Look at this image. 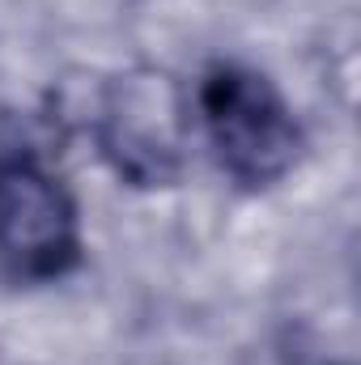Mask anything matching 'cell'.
Returning a JSON list of instances; mask_svg holds the SVG:
<instances>
[{
    "label": "cell",
    "mask_w": 361,
    "mask_h": 365,
    "mask_svg": "<svg viewBox=\"0 0 361 365\" xmlns=\"http://www.w3.org/2000/svg\"><path fill=\"white\" fill-rule=\"evenodd\" d=\"M195 102L213 158L234 182L272 187L302 158V128L264 73L247 64H213Z\"/></svg>",
    "instance_id": "6da1fadb"
},
{
    "label": "cell",
    "mask_w": 361,
    "mask_h": 365,
    "mask_svg": "<svg viewBox=\"0 0 361 365\" xmlns=\"http://www.w3.org/2000/svg\"><path fill=\"white\" fill-rule=\"evenodd\" d=\"M81 259V217L68 187L30 153L0 158V272L56 280Z\"/></svg>",
    "instance_id": "7a4b0ae2"
},
{
    "label": "cell",
    "mask_w": 361,
    "mask_h": 365,
    "mask_svg": "<svg viewBox=\"0 0 361 365\" xmlns=\"http://www.w3.org/2000/svg\"><path fill=\"white\" fill-rule=\"evenodd\" d=\"M158 90L145 86V90L128 93L123 110L111 106L106 115V153L119 162V170H128L141 182H162L175 175V140H171L175 119L153 115Z\"/></svg>",
    "instance_id": "3957f363"
},
{
    "label": "cell",
    "mask_w": 361,
    "mask_h": 365,
    "mask_svg": "<svg viewBox=\"0 0 361 365\" xmlns=\"http://www.w3.org/2000/svg\"><path fill=\"white\" fill-rule=\"evenodd\" d=\"M251 365H327V361L315 357V349H306L298 336H280V340L264 344V349L251 357Z\"/></svg>",
    "instance_id": "277c9868"
}]
</instances>
